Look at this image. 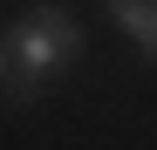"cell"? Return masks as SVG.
I'll return each instance as SVG.
<instances>
[{"label":"cell","instance_id":"obj_1","mask_svg":"<svg viewBox=\"0 0 157 150\" xmlns=\"http://www.w3.org/2000/svg\"><path fill=\"white\" fill-rule=\"evenodd\" d=\"M14 62H21V96H34V82H48L55 68H68L75 55H82V28L62 14V7H34V14H21V28H14Z\"/></svg>","mask_w":157,"mask_h":150},{"label":"cell","instance_id":"obj_2","mask_svg":"<svg viewBox=\"0 0 157 150\" xmlns=\"http://www.w3.org/2000/svg\"><path fill=\"white\" fill-rule=\"evenodd\" d=\"M109 14L123 21V34L144 48V55H157V0H109Z\"/></svg>","mask_w":157,"mask_h":150},{"label":"cell","instance_id":"obj_3","mask_svg":"<svg viewBox=\"0 0 157 150\" xmlns=\"http://www.w3.org/2000/svg\"><path fill=\"white\" fill-rule=\"evenodd\" d=\"M7 55H14V48H0V75H7Z\"/></svg>","mask_w":157,"mask_h":150}]
</instances>
